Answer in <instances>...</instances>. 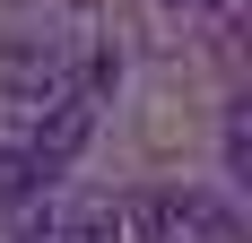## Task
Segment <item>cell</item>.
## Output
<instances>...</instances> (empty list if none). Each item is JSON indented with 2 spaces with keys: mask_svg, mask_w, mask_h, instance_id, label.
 <instances>
[{
  "mask_svg": "<svg viewBox=\"0 0 252 243\" xmlns=\"http://www.w3.org/2000/svg\"><path fill=\"white\" fill-rule=\"evenodd\" d=\"M87 130H96V104H87V96H52V104H44L35 139H26V156L44 165V182H52L61 165H70L78 148H87Z\"/></svg>",
  "mask_w": 252,
  "mask_h": 243,
  "instance_id": "6da1fadb",
  "label": "cell"
},
{
  "mask_svg": "<svg viewBox=\"0 0 252 243\" xmlns=\"http://www.w3.org/2000/svg\"><path fill=\"white\" fill-rule=\"evenodd\" d=\"M0 96L52 104V96H61V52H52V44H0Z\"/></svg>",
  "mask_w": 252,
  "mask_h": 243,
  "instance_id": "7a4b0ae2",
  "label": "cell"
},
{
  "mask_svg": "<svg viewBox=\"0 0 252 243\" xmlns=\"http://www.w3.org/2000/svg\"><path fill=\"white\" fill-rule=\"evenodd\" d=\"M35 191H44V165H35L26 148H0V217H9L18 200H35Z\"/></svg>",
  "mask_w": 252,
  "mask_h": 243,
  "instance_id": "3957f363",
  "label": "cell"
},
{
  "mask_svg": "<svg viewBox=\"0 0 252 243\" xmlns=\"http://www.w3.org/2000/svg\"><path fill=\"white\" fill-rule=\"evenodd\" d=\"M61 243H122V217H113V209L96 200V209H78V217L61 226Z\"/></svg>",
  "mask_w": 252,
  "mask_h": 243,
  "instance_id": "277c9868",
  "label": "cell"
}]
</instances>
